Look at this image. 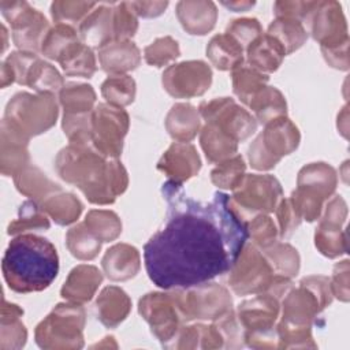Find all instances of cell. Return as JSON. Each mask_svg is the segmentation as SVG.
<instances>
[{"label": "cell", "instance_id": "1", "mask_svg": "<svg viewBox=\"0 0 350 350\" xmlns=\"http://www.w3.org/2000/svg\"><path fill=\"white\" fill-rule=\"evenodd\" d=\"M161 193L168 205L165 223L144 246L153 284L163 290L186 288L227 273L249 239L230 196L217 191L202 204L172 180L163 183Z\"/></svg>", "mask_w": 350, "mask_h": 350}, {"label": "cell", "instance_id": "2", "mask_svg": "<svg viewBox=\"0 0 350 350\" xmlns=\"http://www.w3.org/2000/svg\"><path fill=\"white\" fill-rule=\"evenodd\" d=\"M55 171L96 205L113 204L129 186L123 164L118 159L103 156L92 145L68 144L57 153Z\"/></svg>", "mask_w": 350, "mask_h": 350}, {"label": "cell", "instance_id": "3", "mask_svg": "<svg viewBox=\"0 0 350 350\" xmlns=\"http://www.w3.org/2000/svg\"><path fill=\"white\" fill-rule=\"evenodd\" d=\"M1 271L7 286L19 294L48 288L59 272L55 245L36 234L15 235L3 256Z\"/></svg>", "mask_w": 350, "mask_h": 350}, {"label": "cell", "instance_id": "4", "mask_svg": "<svg viewBox=\"0 0 350 350\" xmlns=\"http://www.w3.org/2000/svg\"><path fill=\"white\" fill-rule=\"evenodd\" d=\"M280 321L276 325L279 349L317 347L312 336V324L325 309L317 295L305 284L291 287L280 299Z\"/></svg>", "mask_w": 350, "mask_h": 350}, {"label": "cell", "instance_id": "5", "mask_svg": "<svg viewBox=\"0 0 350 350\" xmlns=\"http://www.w3.org/2000/svg\"><path fill=\"white\" fill-rule=\"evenodd\" d=\"M86 313L81 304L62 302L36 327V343L46 350L83 347Z\"/></svg>", "mask_w": 350, "mask_h": 350}, {"label": "cell", "instance_id": "6", "mask_svg": "<svg viewBox=\"0 0 350 350\" xmlns=\"http://www.w3.org/2000/svg\"><path fill=\"white\" fill-rule=\"evenodd\" d=\"M57 116L59 105L55 94L19 92L7 103L3 120L31 138L52 129Z\"/></svg>", "mask_w": 350, "mask_h": 350}, {"label": "cell", "instance_id": "7", "mask_svg": "<svg viewBox=\"0 0 350 350\" xmlns=\"http://www.w3.org/2000/svg\"><path fill=\"white\" fill-rule=\"evenodd\" d=\"M301 142L298 127L287 118H276L264 124L262 133L250 144L247 159L257 171L272 170L283 156L293 153Z\"/></svg>", "mask_w": 350, "mask_h": 350}, {"label": "cell", "instance_id": "8", "mask_svg": "<svg viewBox=\"0 0 350 350\" xmlns=\"http://www.w3.org/2000/svg\"><path fill=\"white\" fill-rule=\"evenodd\" d=\"M183 323L193 320L216 321L232 310L230 291L215 282L171 290Z\"/></svg>", "mask_w": 350, "mask_h": 350}, {"label": "cell", "instance_id": "9", "mask_svg": "<svg viewBox=\"0 0 350 350\" xmlns=\"http://www.w3.org/2000/svg\"><path fill=\"white\" fill-rule=\"evenodd\" d=\"M283 198L280 182L269 174L245 175L242 183L232 190L230 202L237 215L246 223L258 213L275 212Z\"/></svg>", "mask_w": 350, "mask_h": 350}, {"label": "cell", "instance_id": "10", "mask_svg": "<svg viewBox=\"0 0 350 350\" xmlns=\"http://www.w3.org/2000/svg\"><path fill=\"white\" fill-rule=\"evenodd\" d=\"M0 11L12 27V41L19 51L37 53L48 33L49 22L45 15L27 1L1 0Z\"/></svg>", "mask_w": 350, "mask_h": 350}, {"label": "cell", "instance_id": "11", "mask_svg": "<svg viewBox=\"0 0 350 350\" xmlns=\"http://www.w3.org/2000/svg\"><path fill=\"white\" fill-rule=\"evenodd\" d=\"M130 127L129 113L116 105L100 103L93 109L92 146L108 159H118Z\"/></svg>", "mask_w": 350, "mask_h": 350}, {"label": "cell", "instance_id": "12", "mask_svg": "<svg viewBox=\"0 0 350 350\" xmlns=\"http://www.w3.org/2000/svg\"><path fill=\"white\" fill-rule=\"evenodd\" d=\"M273 275L262 252L253 243H245L228 271V284L237 295H256L267 291Z\"/></svg>", "mask_w": 350, "mask_h": 350}, {"label": "cell", "instance_id": "13", "mask_svg": "<svg viewBox=\"0 0 350 350\" xmlns=\"http://www.w3.org/2000/svg\"><path fill=\"white\" fill-rule=\"evenodd\" d=\"M198 112L205 123H212L230 134L238 144L247 139L257 130L256 118L231 97L202 101Z\"/></svg>", "mask_w": 350, "mask_h": 350}, {"label": "cell", "instance_id": "14", "mask_svg": "<svg viewBox=\"0 0 350 350\" xmlns=\"http://www.w3.org/2000/svg\"><path fill=\"white\" fill-rule=\"evenodd\" d=\"M138 312L163 346L172 340L183 323L172 291L145 294L138 302Z\"/></svg>", "mask_w": 350, "mask_h": 350}, {"label": "cell", "instance_id": "15", "mask_svg": "<svg viewBox=\"0 0 350 350\" xmlns=\"http://www.w3.org/2000/svg\"><path fill=\"white\" fill-rule=\"evenodd\" d=\"M164 90L175 98L202 96L212 83V70L202 60H186L167 67L161 75Z\"/></svg>", "mask_w": 350, "mask_h": 350}, {"label": "cell", "instance_id": "16", "mask_svg": "<svg viewBox=\"0 0 350 350\" xmlns=\"http://www.w3.org/2000/svg\"><path fill=\"white\" fill-rule=\"evenodd\" d=\"M308 33L320 48H332L350 41L342 5L332 0L319 1L308 23Z\"/></svg>", "mask_w": 350, "mask_h": 350}, {"label": "cell", "instance_id": "17", "mask_svg": "<svg viewBox=\"0 0 350 350\" xmlns=\"http://www.w3.org/2000/svg\"><path fill=\"white\" fill-rule=\"evenodd\" d=\"M235 313L245 329V335L269 332L276 329L280 299L269 293L256 294V297L239 304Z\"/></svg>", "mask_w": 350, "mask_h": 350}, {"label": "cell", "instance_id": "18", "mask_svg": "<svg viewBox=\"0 0 350 350\" xmlns=\"http://www.w3.org/2000/svg\"><path fill=\"white\" fill-rule=\"evenodd\" d=\"M157 170L168 180L183 185L201 170V159L196 146L190 142H174L157 161Z\"/></svg>", "mask_w": 350, "mask_h": 350}, {"label": "cell", "instance_id": "19", "mask_svg": "<svg viewBox=\"0 0 350 350\" xmlns=\"http://www.w3.org/2000/svg\"><path fill=\"white\" fill-rule=\"evenodd\" d=\"M30 138L14 126L1 120L0 133V171L4 176H15L30 164Z\"/></svg>", "mask_w": 350, "mask_h": 350}, {"label": "cell", "instance_id": "20", "mask_svg": "<svg viewBox=\"0 0 350 350\" xmlns=\"http://www.w3.org/2000/svg\"><path fill=\"white\" fill-rule=\"evenodd\" d=\"M336 185L338 175L335 168L323 161L304 165L297 176V190L323 202L334 194Z\"/></svg>", "mask_w": 350, "mask_h": 350}, {"label": "cell", "instance_id": "21", "mask_svg": "<svg viewBox=\"0 0 350 350\" xmlns=\"http://www.w3.org/2000/svg\"><path fill=\"white\" fill-rule=\"evenodd\" d=\"M176 16L186 33L205 36L217 21V7L209 0H182L176 4Z\"/></svg>", "mask_w": 350, "mask_h": 350}, {"label": "cell", "instance_id": "22", "mask_svg": "<svg viewBox=\"0 0 350 350\" xmlns=\"http://www.w3.org/2000/svg\"><path fill=\"white\" fill-rule=\"evenodd\" d=\"M101 283L103 273L97 267L81 264L70 271L66 282L62 286L60 295L68 302L83 305L94 297Z\"/></svg>", "mask_w": 350, "mask_h": 350}, {"label": "cell", "instance_id": "23", "mask_svg": "<svg viewBox=\"0 0 350 350\" xmlns=\"http://www.w3.org/2000/svg\"><path fill=\"white\" fill-rule=\"evenodd\" d=\"M78 36L83 44L97 49L115 40L113 5L97 4V7L79 23Z\"/></svg>", "mask_w": 350, "mask_h": 350}, {"label": "cell", "instance_id": "24", "mask_svg": "<svg viewBox=\"0 0 350 350\" xmlns=\"http://www.w3.org/2000/svg\"><path fill=\"white\" fill-rule=\"evenodd\" d=\"M141 59V51L131 40H112L98 49L100 66L109 75L135 70Z\"/></svg>", "mask_w": 350, "mask_h": 350}, {"label": "cell", "instance_id": "25", "mask_svg": "<svg viewBox=\"0 0 350 350\" xmlns=\"http://www.w3.org/2000/svg\"><path fill=\"white\" fill-rule=\"evenodd\" d=\"M101 267L109 280L126 282L139 272L141 256L137 247L129 243H116L105 252Z\"/></svg>", "mask_w": 350, "mask_h": 350}, {"label": "cell", "instance_id": "26", "mask_svg": "<svg viewBox=\"0 0 350 350\" xmlns=\"http://www.w3.org/2000/svg\"><path fill=\"white\" fill-rule=\"evenodd\" d=\"M130 310L131 299L127 293L118 286L104 287L97 297V319L107 328H116L126 320Z\"/></svg>", "mask_w": 350, "mask_h": 350}, {"label": "cell", "instance_id": "27", "mask_svg": "<svg viewBox=\"0 0 350 350\" xmlns=\"http://www.w3.org/2000/svg\"><path fill=\"white\" fill-rule=\"evenodd\" d=\"M165 129L176 142H190L201 130V115L198 108L189 103H176L168 111Z\"/></svg>", "mask_w": 350, "mask_h": 350}, {"label": "cell", "instance_id": "28", "mask_svg": "<svg viewBox=\"0 0 350 350\" xmlns=\"http://www.w3.org/2000/svg\"><path fill=\"white\" fill-rule=\"evenodd\" d=\"M245 52L249 66L264 74L276 71L286 56L280 44L267 33L256 38Z\"/></svg>", "mask_w": 350, "mask_h": 350}, {"label": "cell", "instance_id": "29", "mask_svg": "<svg viewBox=\"0 0 350 350\" xmlns=\"http://www.w3.org/2000/svg\"><path fill=\"white\" fill-rule=\"evenodd\" d=\"M23 309L16 304H11L3 298L0 316V349L15 350L25 346L27 339V329L22 323Z\"/></svg>", "mask_w": 350, "mask_h": 350}, {"label": "cell", "instance_id": "30", "mask_svg": "<svg viewBox=\"0 0 350 350\" xmlns=\"http://www.w3.org/2000/svg\"><path fill=\"white\" fill-rule=\"evenodd\" d=\"M245 49L228 34L220 33L213 36L206 45L209 62L221 71H234L243 64Z\"/></svg>", "mask_w": 350, "mask_h": 350}, {"label": "cell", "instance_id": "31", "mask_svg": "<svg viewBox=\"0 0 350 350\" xmlns=\"http://www.w3.org/2000/svg\"><path fill=\"white\" fill-rule=\"evenodd\" d=\"M14 185L21 194L37 202L62 190L60 185L49 179L44 171L33 164H29L14 176Z\"/></svg>", "mask_w": 350, "mask_h": 350}, {"label": "cell", "instance_id": "32", "mask_svg": "<svg viewBox=\"0 0 350 350\" xmlns=\"http://www.w3.org/2000/svg\"><path fill=\"white\" fill-rule=\"evenodd\" d=\"M200 145L209 163H220L238 150V142L226 131L212 123H205L200 130Z\"/></svg>", "mask_w": 350, "mask_h": 350}, {"label": "cell", "instance_id": "33", "mask_svg": "<svg viewBox=\"0 0 350 350\" xmlns=\"http://www.w3.org/2000/svg\"><path fill=\"white\" fill-rule=\"evenodd\" d=\"M66 75L92 78L97 71V62L93 48L82 41L71 44L57 60Z\"/></svg>", "mask_w": 350, "mask_h": 350}, {"label": "cell", "instance_id": "34", "mask_svg": "<svg viewBox=\"0 0 350 350\" xmlns=\"http://www.w3.org/2000/svg\"><path fill=\"white\" fill-rule=\"evenodd\" d=\"M42 211L59 226H70L78 220L83 205L72 193L56 191L40 202Z\"/></svg>", "mask_w": 350, "mask_h": 350}, {"label": "cell", "instance_id": "35", "mask_svg": "<svg viewBox=\"0 0 350 350\" xmlns=\"http://www.w3.org/2000/svg\"><path fill=\"white\" fill-rule=\"evenodd\" d=\"M253 113L256 120L261 124H267L268 122L287 116V103L283 93L275 86H265L247 105Z\"/></svg>", "mask_w": 350, "mask_h": 350}, {"label": "cell", "instance_id": "36", "mask_svg": "<svg viewBox=\"0 0 350 350\" xmlns=\"http://www.w3.org/2000/svg\"><path fill=\"white\" fill-rule=\"evenodd\" d=\"M232 92L245 104L249 103L265 88L268 86L269 77L250 66H241L231 71Z\"/></svg>", "mask_w": 350, "mask_h": 350}, {"label": "cell", "instance_id": "37", "mask_svg": "<svg viewBox=\"0 0 350 350\" xmlns=\"http://www.w3.org/2000/svg\"><path fill=\"white\" fill-rule=\"evenodd\" d=\"M267 34L280 44L286 55L299 49L308 40L306 27L299 21L288 18H275L268 26Z\"/></svg>", "mask_w": 350, "mask_h": 350}, {"label": "cell", "instance_id": "38", "mask_svg": "<svg viewBox=\"0 0 350 350\" xmlns=\"http://www.w3.org/2000/svg\"><path fill=\"white\" fill-rule=\"evenodd\" d=\"M49 227V216L42 211L40 202L34 200H27L19 206L18 217L8 224L7 234L21 235L30 231H45Z\"/></svg>", "mask_w": 350, "mask_h": 350}, {"label": "cell", "instance_id": "39", "mask_svg": "<svg viewBox=\"0 0 350 350\" xmlns=\"http://www.w3.org/2000/svg\"><path fill=\"white\" fill-rule=\"evenodd\" d=\"M101 241L86 227L78 223L66 232V246L68 252L78 260L90 261L96 258L101 250Z\"/></svg>", "mask_w": 350, "mask_h": 350}, {"label": "cell", "instance_id": "40", "mask_svg": "<svg viewBox=\"0 0 350 350\" xmlns=\"http://www.w3.org/2000/svg\"><path fill=\"white\" fill-rule=\"evenodd\" d=\"M63 113L92 112L96 104V92L92 85L68 82L59 92Z\"/></svg>", "mask_w": 350, "mask_h": 350}, {"label": "cell", "instance_id": "41", "mask_svg": "<svg viewBox=\"0 0 350 350\" xmlns=\"http://www.w3.org/2000/svg\"><path fill=\"white\" fill-rule=\"evenodd\" d=\"M64 85L63 77L56 67L40 57L36 59L26 78V86L31 88L37 93L56 94L63 89Z\"/></svg>", "mask_w": 350, "mask_h": 350}, {"label": "cell", "instance_id": "42", "mask_svg": "<svg viewBox=\"0 0 350 350\" xmlns=\"http://www.w3.org/2000/svg\"><path fill=\"white\" fill-rule=\"evenodd\" d=\"M261 252L272 267L273 273L291 279L299 272L301 258L297 249L290 243L275 242Z\"/></svg>", "mask_w": 350, "mask_h": 350}, {"label": "cell", "instance_id": "43", "mask_svg": "<svg viewBox=\"0 0 350 350\" xmlns=\"http://www.w3.org/2000/svg\"><path fill=\"white\" fill-rule=\"evenodd\" d=\"M137 93L135 81L127 74H115L109 75L101 83V94L105 101L111 105L124 108L130 105Z\"/></svg>", "mask_w": 350, "mask_h": 350}, {"label": "cell", "instance_id": "44", "mask_svg": "<svg viewBox=\"0 0 350 350\" xmlns=\"http://www.w3.org/2000/svg\"><path fill=\"white\" fill-rule=\"evenodd\" d=\"M316 249L328 258H336L347 252V237L342 227L319 221L314 231Z\"/></svg>", "mask_w": 350, "mask_h": 350}, {"label": "cell", "instance_id": "45", "mask_svg": "<svg viewBox=\"0 0 350 350\" xmlns=\"http://www.w3.org/2000/svg\"><path fill=\"white\" fill-rule=\"evenodd\" d=\"M83 223L101 242L115 241L122 234V221L112 211L92 209Z\"/></svg>", "mask_w": 350, "mask_h": 350}, {"label": "cell", "instance_id": "46", "mask_svg": "<svg viewBox=\"0 0 350 350\" xmlns=\"http://www.w3.org/2000/svg\"><path fill=\"white\" fill-rule=\"evenodd\" d=\"M246 171L245 160L241 154H234L212 170L211 180L215 186L224 190H235L243 180Z\"/></svg>", "mask_w": 350, "mask_h": 350}, {"label": "cell", "instance_id": "47", "mask_svg": "<svg viewBox=\"0 0 350 350\" xmlns=\"http://www.w3.org/2000/svg\"><path fill=\"white\" fill-rule=\"evenodd\" d=\"M81 41L78 31L68 25H55L48 30L41 44V53L51 60H59L62 53L74 42Z\"/></svg>", "mask_w": 350, "mask_h": 350}, {"label": "cell", "instance_id": "48", "mask_svg": "<svg viewBox=\"0 0 350 350\" xmlns=\"http://www.w3.org/2000/svg\"><path fill=\"white\" fill-rule=\"evenodd\" d=\"M97 7V3L93 1H75V0H63L53 1L51 4V15L56 25H78Z\"/></svg>", "mask_w": 350, "mask_h": 350}, {"label": "cell", "instance_id": "49", "mask_svg": "<svg viewBox=\"0 0 350 350\" xmlns=\"http://www.w3.org/2000/svg\"><path fill=\"white\" fill-rule=\"evenodd\" d=\"M246 230L247 237L252 239V243L260 250H264L278 242L279 230L273 219L268 216V213H258L250 217L246 221Z\"/></svg>", "mask_w": 350, "mask_h": 350}, {"label": "cell", "instance_id": "50", "mask_svg": "<svg viewBox=\"0 0 350 350\" xmlns=\"http://www.w3.org/2000/svg\"><path fill=\"white\" fill-rule=\"evenodd\" d=\"M93 111L83 113H63L62 127L70 144L89 145L92 139Z\"/></svg>", "mask_w": 350, "mask_h": 350}, {"label": "cell", "instance_id": "51", "mask_svg": "<svg viewBox=\"0 0 350 350\" xmlns=\"http://www.w3.org/2000/svg\"><path fill=\"white\" fill-rule=\"evenodd\" d=\"M180 55L179 44L170 36L159 37L144 49V59L149 66L164 67Z\"/></svg>", "mask_w": 350, "mask_h": 350}, {"label": "cell", "instance_id": "52", "mask_svg": "<svg viewBox=\"0 0 350 350\" xmlns=\"http://www.w3.org/2000/svg\"><path fill=\"white\" fill-rule=\"evenodd\" d=\"M113 30L115 40H131L138 30V16L131 8L130 1H122L113 5Z\"/></svg>", "mask_w": 350, "mask_h": 350}, {"label": "cell", "instance_id": "53", "mask_svg": "<svg viewBox=\"0 0 350 350\" xmlns=\"http://www.w3.org/2000/svg\"><path fill=\"white\" fill-rule=\"evenodd\" d=\"M226 34L235 40L243 49H246L262 33L261 23L256 18H239L231 21L226 27Z\"/></svg>", "mask_w": 350, "mask_h": 350}, {"label": "cell", "instance_id": "54", "mask_svg": "<svg viewBox=\"0 0 350 350\" xmlns=\"http://www.w3.org/2000/svg\"><path fill=\"white\" fill-rule=\"evenodd\" d=\"M319 1H276L273 4L275 18H288L299 21L308 30L310 16Z\"/></svg>", "mask_w": 350, "mask_h": 350}, {"label": "cell", "instance_id": "55", "mask_svg": "<svg viewBox=\"0 0 350 350\" xmlns=\"http://www.w3.org/2000/svg\"><path fill=\"white\" fill-rule=\"evenodd\" d=\"M275 213H276L278 223H279V228H278L279 235L282 238L290 237L298 228V226L302 223V217L290 197H287V198L283 197L279 201V204L275 209Z\"/></svg>", "mask_w": 350, "mask_h": 350}, {"label": "cell", "instance_id": "56", "mask_svg": "<svg viewBox=\"0 0 350 350\" xmlns=\"http://www.w3.org/2000/svg\"><path fill=\"white\" fill-rule=\"evenodd\" d=\"M37 57H38L37 53L26 52V51H14L7 56V59L4 62L11 68V71L15 77V82L18 85L26 86V78H27L29 70Z\"/></svg>", "mask_w": 350, "mask_h": 350}, {"label": "cell", "instance_id": "57", "mask_svg": "<svg viewBox=\"0 0 350 350\" xmlns=\"http://www.w3.org/2000/svg\"><path fill=\"white\" fill-rule=\"evenodd\" d=\"M349 260H343L334 267L332 278L329 279L332 295L342 302H347L350 298L349 288Z\"/></svg>", "mask_w": 350, "mask_h": 350}, {"label": "cell", "instance_id": "58", "mask_svg": "<svg viewBox=\"0 0 350 350\" xmlns=\"http://www.w3.org/2000/svg\"><path fill=\"white\" fill-rule=\"evenodd\" d=\"M347 217V205L340 196H334L325 205L324 213L320 219L321 223L342 227Z\"/></svg>", "mask_w": 350, "mask_h": 350}, {"label": "cell", "instance_id": "59", "mask_svg": "<svg viewBox=\"0 0 350 350\" xmlns=\"http://www.w3.org/2000/svg\"><path fill=\"white\" fill-rule=\"evenodd\" d=\"M349 42H345L342 45L338 46H332V48H321L323 56L325 59V62L336 68V70H349L350 66V60H349Z\"/></svg>", "mask_w": 350, "mask_h": 350}, {"label": "cell", "instance_id": "60", "mask_svg": "<svg viewBox=\"0 0 350 350\" xmlns=\"http://www.w3.org/2000/svg\"><path fill=\"white\" fill-rule=\"evenodd\" d=\"M137 16L156 18L160 16L168 7V1H130Z\"/></svg>", "mask_w": 350, "mask_h": 350}, {"label": "cell", "instance_id": "61", "mask_svg": "<svg viewBox=\"0 0 350 350\" xmlns=\"http://www.w3.org/2000/svg\"><path fill=\"white\" fill-rule=\"evenodd\" d=\"M221 4L234 12H245L254 5V1H221Z\"/></svg>", "mask_w": 350, "mask_h": 350}, {"label": "cell", "instance_id": "62", "mask_svg": "<svg viewBox=\"0 0 350 350\" xmlns=\"http://www.w3.org/2000/svg\"><path fill=\"white\" fill-rule=\"evenodd\" d=\"M15 82V77L11 71V68L8 67V64L5 62L1 63V88H7L8 85Z\"/></svg>", "mask_w": 350, "mask_h": 350}, {"label": "cell", "instance_id": "63", "mask_svg": "<svg viewBox=\"0 0 350 350\" xmlns=\"http://www.w3.org/2000/svg\"><path fill=\"white\" fill-rule=\"evenodd\" d=\"M1 36H3V48H1V52L5 51L7 48V29L4 25H1Z\"/></svg>", "mask_w": 350, "mask_h": 350}]
</instances>
